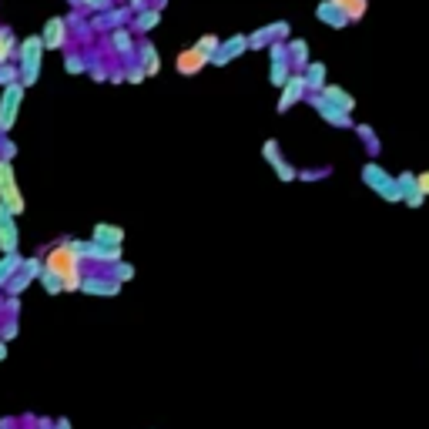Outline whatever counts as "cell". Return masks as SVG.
<instances>
[{
  "label": "cell",
  "mask_w": 429,
  "mask_h": 429,
  "mask_svg": "<svg viewBox=\"0 0 429 429\" xmlns=\"http://www.w3.org/2000/svg\"><path fill=\"white\" fill-rule=\"evenodd\" d=\"M31 282H34V278H27V276H24V272H14V278H11V282H7V286H4V288H7L11 296H17V292H24V288L31 286Z\"/></svg>",
  "instance_id": "f1b7e54d"
},
{
  "label": "cell",
  "mask_w": 429,
  "mask_h": 429,
  "mask_svg": "<svg viewBox=\"0 0 429 429\" xmlns=\"http://www.w3.org/2000/svg\"><path fill=\"white\" fill-rule=\"evenodd\" d=\"M0 205L11 215H21L24 211V195H21V188H17V175H14L11 158H0Z\"/></svg>",
  "instance_id": "3957f363"
},
{
  "label": "cell",
  "mask_w": 429,
  "mask_h": 429,
  "mask_svg": "<svg viewBox=\"0 0 429 429\" xmlns=\"http://www.w3.org/2000/svg\"><path fill=\"white\" fill-rule=\"evenodd\" d=\"M17 54V41H14L11 27H0V64H7V57Z\"/></svg>",
  "instance_id": "cb8c5ba5"
},
{
  "label": "cell",
  "mask_w": 429,
  "mask_h": 429,
  "mask_svg": "<svg viewBox=\"0 0 429 429\" xmlns=\"http://www.w3.org/2000/svg\"><path fill=\"white\" fill-rule=\"evenodd\" d=\"M218 44H221V37H218V34H201V37H198V44H195V47H198V51H205V54H215V51H218ZM208 64H211V61H208Z\"/></svg>",
  "instance_id": "83f0119b"
},
{
  "label": "cell",
  "mask_w": 429,
  "mask_h": 429,
  "mask_svg": "<svg viewBox=\"0 0 429 429\" xmlns=\"http://www.w3.org/2000/svg\"><path fill=\"white\" fill-rule=\"evenodd\" d=\"M81 292H88V296H118V292H121V282H118V278L84 276V282H81Z\"/></svg>",
  "instance_id": "9a60e30c"
},
{
  "label": "cell",
  "mask_w": 429,
  "mask_h": 429,
  "mask_svg": "<svg viewBox=\"0 0 429 429\" xmlns=\"http://www.w3.org/2000/svg\"><path fill=\"white\" fill-rule=\"evenodd\" d=\"M316 17H319V21L325 24V27H335V31H339V27H345V24H349V21H345V17H342L339 11H335V7H332L329 0H322L319 7H316Z\"/></svg>",
  "instance_id": "ffe728a7"
},
{
  "label": "cell",
  "mask_w": 429,
  "mask_h": 429,
  "mask_svg": "<svg viewBox=\"0 0 429 429\" xmlns=\"http://www.w3.org/2000/svg\"><path fill=\"white\" fill-rule=\"evenodd\" d=\"M64 282V292H81V282H84V276H81V268H74L71 276L61 278Z\"/></svg>",
  "instance_id": "4dcf8cb0"
},
{
  "label": "cell",
  "mask_w": 429,
  "mask_h": 429,
  "mask_svg": "<svg viewBox=\"0 0 429 429\" xmlns=\"http://www.w3.org/2000/svg\"><path fill=\"white\" fill-rule=\"evenodd\" d=\"M363 185L373 188L375 195H379L383 201H389V205L403 201V188H399V181L389 175L379 161H365V165H363Z\"/></svg>",
  "instance_id": "7a4b0ae2"
},
{
  "label": "cell",
  "mask_w": 429,
  "mask_h": 429,
  "mask_svg": "<svg viewBox=\"0 0 429 429\" xmlns=\"http://www.w3.org/2000/svg\"><path fill=\"white\" fill-rule=\"evenodd\" d=\"M322 98L329 101V104H335V108H342L345 114H353L355 111V98L349 94L345 88H339V84H322V91H319Z\"/></svg>",
  "instance_id": "2e32d148"
},
{
  "label": "cell",
  "mask_w": 429,
  "mask_h": 429,
  "mask_svg": "<svg viewBox=\"0 0 429 429\" xmlns=\"http://www.w3.org/2000/svg\"><path fill=\"white\" fill-rule=\"evenodd\" d=\"M111 47H114L118 54H131V51H134L131 34H128V31H114V34H111Z\"/></svg>",
  "instance_id": "d4e9b609"
},
{
  "label": "cell",
  "mask_w": 429,
  "mask_h": 429,
  "mask_svg": "<svg viewBox=\"0 0 429 429\" xmlns=\"http://www.w3.org/2000/svg\"><path fill=\"white\" fill-rule=\"evenodd\" d=\"M245 51H248V34H235V37H228V41L218 44V51L211 54V64H228L235 57H242Z\"/></svg>",
  "instance_id": "7c38bea8"
},
{
  "label": "cell",
  "mask_w": 429,
  "mask_h": 429,
  "mask_svg": "<svg viewBox=\"0 0 429 429\" xmlns=\"http://www.w3.org/2000/svg\"><path fill=\"white\" fill-rule=\"evenodd\" d=\"M114 278H118V282H128V278H134V265L114 262Z\"/></svg>",
  "instance_id": "836d02e7"
},
{
  "label": "cell",
  "mask_w": 429,
  "mask_h": 429,
  "mask_svg": "<svg viewBox=\"0 0 429 429\" xmlns=\"http://www.w3.org/2000/svg\"><path fill=\"white\" fill-rule=\"evenodd\" d=\"M308 101H312V108L322 114V121L332 124V128H353V114H345L342 108H335V104H329V101L322 98V94H306Z\"/></svg>",
  "instance_id": "ba28073f"
},
{
  "label": "cell",
  "mask_w": 429,
  "mask_h": 429,
  "mask_svg": "<svg viewBox=\"0 0 429 429\" xmlns=\"http://www.w3.org/2000/svg\"><path fill=\"white\" fill-rule=\"evenodd\" d=\"M44 268H47V272H54L57 278H64V276H71L74 268H81V258L67 248V242H57L54 248H47Z\"/></svg>",
  "instance_id": "5b68a950"
},
{
  "label": "cell",
  "mask_w": 429,
  "mask_h": 429,
  "mask_svg": "<svg viewBox=\"0 0 429 429\" xmlns=\"http://www.w3.org/2000/svg\"><path fill=\"white\" fill-rule=\"evenodd\" d=\"M128 81H131V84H141V81H144V71H131V74H128Z\"/></svg>",
  "instance_id": "74e56055"
},
{
  "label": "cell",
  "mask_w": 429,
  "mask_h": 429,
  "mask_svg": "<svg viewBox=\"0 0 429 429\" xmlns=\"http://www.w3.org/2000/svg\"><path fill=\"white\" fill-rule=\"evenodd\" d=\"M17 77H21V71H17V67H7V71H0V88H7V84H11V81H17Z\"/></svg>",
  "instance_id": "e575fe53"
},
{
  "label": "cell",
  "mask_w": 429,
  "mask_h": 429,
  "mask_svg": "<svg viewBox=\"0 0 429 429\" xmlns=\"http://www.w3.org/2000/svg\"><path fill=\"white\" fill-rule=\"evenodd\" d=\"M272 37H278V41H286L288 37V24H272V27H265V31H255L252 37H248V47H268L272 44Z\"/></svg>",
  "instance_id": "ac0fdd59"
},
{
  "label": "cell",
  "mask_w": 429,
  "mask_h": 429,
  "mask_svg": "<svg viewBox=\"0 0 429 429\" xmlns=\"http://www.w3.org/2000/svg\"><path fill=\"white\" fill-rule=\"evenodd\" d=\"M41 41H44V51L64 47V41H67V21L64 17H51V21L44 24V31H41Z\"/></svg>",
  "instance_id": "4fadbf2b"
},
{
  "label": "cell",
  "mask_w": 429,
  "mask_h": 429,
  "mask_svg": "<svg viewBox=\"0 0 429 429\" xmlns=\"http://www.w3.org/2000/svg\"><path fill=\"white\" fill-rule=\"evenodd\" d=\"M416 185H419V191H423V195H429V171H419Z\"/></svg>",
  "instance_id": "8d00e7d4"
},
{
  "label": "cell",
  "mask_w": 429,
  "mask_h": 429,
  "mask_svg": "<svg viewBox=\"0 0 429 429\" xmlns=\"http://www.w3.org/2000/svg\"><path fill=\"white\" fill-rule=\"evenodd\" d=\"M37 282H44V292L47 296H61V292H64V282H61V278L54 276V272H41V276H37Z\"/></svg>",
  "instance_id": "484cf974"
},
{
  "label": "cell",
  "mask_w": 429,
  "mask_h": 429,
  "mask_svg": "<svg viewBox=\"0 0 429 429\" xmlns=\"http://www.w3.org/2000/svg\"><path fill=\"white\" fill-rule=\"evenodd\" d=\"M81 7H88V11H104V7H111V0H81Z\"/></svg>",
  "instance_id": "d590c367"
},
{
  "label": "cell",
  "mask_w": 429,
  "mask_h": 429,
  "mask_svg": "<svg viewBox=\"0 0 429 429\" xmlns=\"http://www.w3.org/2000/svg\"><path fill=\"white\" fill-rule=\"evenodd\" d=\"M278 91H282V94H278L276 111H278V114H286L288 108H296L298 101H306V94H308L306 77H302V74H288V77H286V84H282Z\"/></svg>",
  "instance_id": "8992f818"
},
{
  "label": "cell",
  "mask_w": 429,
  "mask_h": 429,
  "mask_svg": "<svg viewBox=\"0 0 429 429\" xmlns=\"http://www.w3.org/2000/svg\"><path fill=\"white\" fill-rule=\"evenodd\" d=\"M21 268H24V276L27 278H37L41 272H44V262H41V258H27V262H21Z\"/></svg>",
  "instance_id": "1f68e13d"
},
{
  "label": "cell",
  "mask_w": 429,
  "mask_h": 429,
  "mask_svg": "<svg viewBox=\"0 0 429 429\" xmlns=\"http://www.w3.org/2000/svg\"><path fill=\"white\" fill-rule=\"evenodd\" d=\"M262 154H265V161H268V165L276 168L278 181H296V178H298V171H296V168H292V165H288V161H286V158L278 154V141H276V138H268V141H265Z\"/></svg>",
  "instance_id": "8fae6325"
},
{
  "label": "cell",
  "mask_w": 429,
  "mask_h": 429,
  "mask_svg": "<svg viewBox=\"0 0 429 429\" xmlns=\"http://www.w3.org/2000/svg\"><path fill=\"white\" fill-rule=\"evenodd\" d=\"M91 238H94L98 245L114 248V245H124V228H121V225H114V221H98L94 231H91Z\"/></svg>",
  "instance_id": "5bb4252c"
},
{
  "label": "cell",
  "mask_w": 429,
  "mask_h": 429,
  "mask_svg": "<svg viewBox=\"0 0 429 429\" xmlns=\"http://www.w3.org/2000/svg\"><path fill=\"white\" fill-rule=\"evenodd\" d=\"M41 57H44V41H41V34H31V37H24L21 44H17V61H21V84L24 88H31L37 84V77H41Z\"/></svg>",
  "instance_id": "6da1fadb"
},
{
  "label": "cell",
  "mask_w": 429,
  "mask_h": 429,
  "mask_svg": "<svg viewBox=\"0 0 429 429\" xmlns=\"http://www.w3.org/2000/svg\"><path fill=\"white\" fill-rule=\"evenodd\" d=\"M161 24V11H154V7H148V11H141L138 17H134V27L141 34H148V31H154Z\"/></svg>",
  "instance_id": "603a6c76"
},
{
  "label": "cell",
  "mask_w": 429,
  "mask_h": 429,
  "mask_svg": "<svg viewBox=\"0 0 429 429\" xmlns=\"http://www.w3.org/2000/svg\"><path fill=\"white\" fill-rule=\"evenodd\" d=\"M24 94H27V88H24L21 81H11V84L4 88V94H0V131H4V134H7L14 124H17Z\"/></svg>",
  "instance_id": "277c9868"
},
{
  "label": "cell",
  "mask_w": 429,
  "mask_h": 429,
  "mask_svg": "<svg viewBox=\"0 0 429 429\" xmlns=\"http://www.w3.org/2000/svg\"><path fill=\"white\" fill-rule=\"evenodd\" d=\"M141 71H144V77H154L161 71V54H158L154 44H141Z\"/></svg>",
  "instance_id": "44dd1931"
},
{
  "label": "cell",
  "mask_w": 429,
  "mask_h": 429,
  "mask_svg": "<svg viewBox=\"0 0 429 429\" xmlns=\"http://www.w3.org/2000/svg\"><path fill=\"white\" fill-rule=\"evenodd\" d=\"M4 359H7V345L0 342V363H4Z\"/></svg>",
  "instance_id": "ab89813d"
},
{
  "label": "cell",
  "mask_w": 429,
  "mask_h": 429,
  "mask_svg": "<svg viewBox=\"0 0 429 429\" xmlns=\"http://www.w3.org/2000/svg\"><path fill=\"white\" fill-rule=\"evenodd\" d=\"M332 7L345 17L349 24H355V21H363L365 17V11H369V0H329Z\"/></svg>",
  "instance_id": "e0dca14e"
},
{
  "label": "cell",
  "mask_w": 429,
  "mask_h": 429,
  "mask_svg": "<svg viewBox=\"0 0 429 429\" xmlns=\"http://www.w3.org/2000/svg\"><path fill=\"white\" fill-rule=\"evenodd\" d=\"M0 252L11 255V252H21V231H17V215L0 205Z\"/></svg>",
  "instance_id": "52a82bcc"
},
{
  "label": "cell",
  "mask_w": 429,
  "mask_h": 429,
  "mask_svg": "<svg viewBox=\"0 0 429 429\" xmlns=\"http://www.w3.org/2000/svg\"><path fill=\"white\" fill-rule=\"evenodd\" d=\"M41 429H51V426H47V423H44V426H41Z\"/></svg>",
  "instance_id": "60d3db41"
},
{
  "label": "cell",
  "mask_w": 429,
  "mask_h": 429,
  "mask_svg": "<svg viewBox=\"0 0 429 429\" xmlns=\"http://www.w3.org/2000/svg\"><path fill=\"white\" fill-rule=\"evenodd\" d=\"M211 57L205 54V51H198V47H185V51H178L175 57V71L181 77H195L201 71V67H208Z\"/></svg>",
  "instance_id": "9c48e42d"
},
{
  "label": "cell",
  "mask_w": 429,
  "mask_h": 429,
  "mask_svg": "<svg viewBox=\"0 0 429 429\" xmlns=\"http://www.w3.org/2000/svg\"><path fill=\"white\" fill-rule=\"evenodd\" d=\"M54 429H71V423H67V419H57Z\"/></svg>",
  "instance_id": "f35d334b"
},
{
  "label": "cell",
  "mask_w": 429,
  "mask_h": 429,
  "mask_svg": "<svg viewBox=\"0 0 429 429\" xmlns=\"http://www.w3.org/2000/svg\"><path fill=\"white\" fill-rule=\"evenodd\" d=\"M286 47H288V61H296L298 67L308 64V47H306V41H292V44H286Z\"/></svg>",
  "instance_id": "4316f807"
},
{
  "label": "cell",
  "mask_w": 429,
  "mask_h": 429,
  "mask_svg": "<svg viewBox=\"0 0 429 429\" xmlns=\"http://www.w3.org/2000/svg\"><path fill=\"white\" fill-rule=\"evenodd\" d=\"M403 201H406L409 208H419V205L426 201V195L419 191V185H413V188H409V191H403Z\"/></svg>",
  "instance_id": "f546056e"
},
{
  "label": "cell",
  "mask_w": 429,
  "mask_h": 429,
  "mask_svg": "<svg viewBox=\"0 0 429 429\" xmlns=\"http://www.w3.org/2000/svg\"><path fill=\"white\" fill-rule=\"evenodd\" d=\"M268 51H272V71H268V81H272V88H282L286 77L292 74V71H288V47H286V41H272Z\"/></svg>",
  "instance_id": "30bf717a"
},
{
  "label": "cell",
  "mask_w": 429,
  "mask_h": 429,
  "mask_svg": "<svg viewBox=\"0 0 429 429\" xmlns=\"http://www.w3.org/2000/svg\"><path fill=\"white\" fill-rule=\"evenodd\" d=\"M21 262H24L21 252H11V255H4V258H0V288L11 282L14 272H21Z\"/></svg>",
  "instance_id": "7402d4cb"
},
{
  "label": "cell",
  "mask_w": 429,
  "mask_h": 429,
  "mask_svg": "<svg viewBox=\"0 0 429 429\" xmlns=\"http://www.w3.org/2000/svg\"><path fill=\"white\" fill-rule=\"evenodd\" d=\"M306 88H308V94H319L322 91V84H325V64L322 61H312V64H306Z\"/></svg>",
  "instance_id": "d6986e66"
},
{
  "label": "cell",
  "mask_w": 429,
  "mask_h": 429,
  "mask_svg": "<svg viewBox=\"0 0 429 429\" xmlns=\"http://www.w3.org/2000/svg\"><path fill=\"white\" fill-rule=\"evenodd\" d=\"M64 71H67V74H84V57L67 54L64 57Z\"/></svg>",
  "instance_id": "d6a6232c"
}]
</instances>
